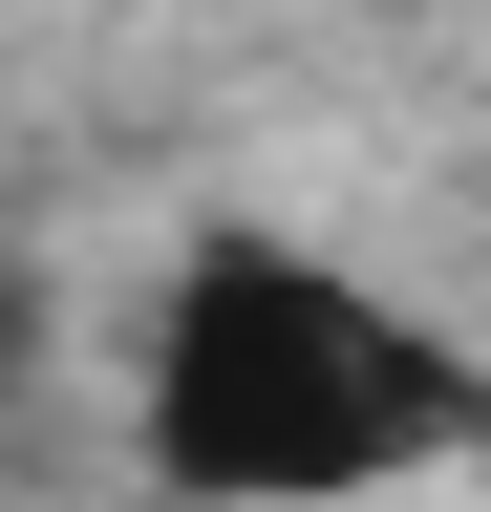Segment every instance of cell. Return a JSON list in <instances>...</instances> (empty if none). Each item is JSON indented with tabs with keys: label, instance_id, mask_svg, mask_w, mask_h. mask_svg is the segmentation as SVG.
Returning a JSON list of instances; mask_svg holds the SVG:
<instances>
[{
	"label": "cell",
	"instance_id": "obj_1",
	"mask_svg": "<svg viewBox=\"0 0 491 512\" xmlns=\"http://www.w3.org/2000/svg\"><path fill=\"white\" fill-rule=\"evenodd\" d=\"M406 427H449V363H406L385 320H342L299 256H214L193 278V342H171V448L193 470L321 491V470H363Z\"/></svg>",
	"mask_w": 491,
	"mask_h": 512
}]
</instances>
